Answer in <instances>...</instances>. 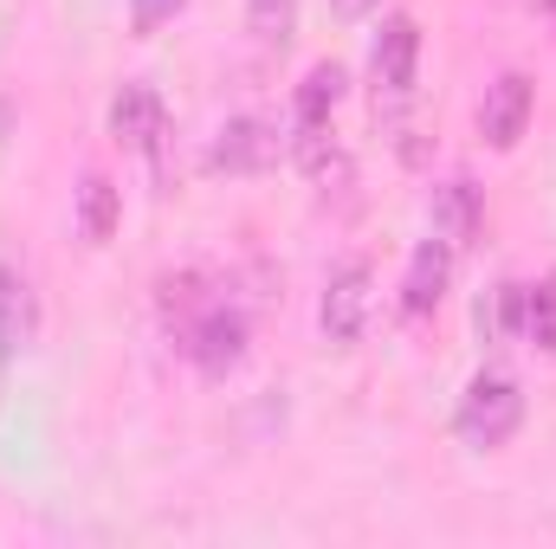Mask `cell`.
<instances>
[{"mask_svg":"<svg viewBox=\"0 0 556 549\" xmlns=\"http://www.w3.org/2000/svg\"><path fill=\"white\" fill-rule=\"evenodd\" d=\"M175 343H181V356L201 369V375H233L240 362H247V349H253V317L233 304V297H201V304H188V317L175 323Z\"/></svg>","mask_w":556,"mask_h":549,"instance_id":"cell-1","label":"cell"},{"mask_svg":"<svg viewBox=\"0 0 556 549\" xmlns=\"http://www.w3.org/2000/svg\"><path fill=\"white\" fill-rule=\"evenodd\" d=\"M518 426H525V388H518L511 375L485 369V375H472V382L459 388L453 433H459L472 452H498V446H511Z\"/></svg>","mask_w":556,"mask_h":549,"instance_id":"cell-2","label":"cell"},{"mask_svg":"<svg viewBox=\"0 0 556 549\" xmlns=\"http://www.w3.org/2000/svg\"><path fill=\"white\" fill-rule=\"evenodd\" d=\"M343 91H350V72L330 65V59L311 65L304 85L291 91V149H298V162H304L311 175H324V137H330V117H337Z\"/></svg>","mask_w":556,"mask_h":549,"instance_id":"cell-3","label":"cell"},{"mask_svg":"<svg viewBox=\"0 0 556 549\" xmlns=\"http://www.w3.org/2000/svg\"><path fill=\"white\" fill-rule=\"evenodd\" d=\"M369 310H376V266L369 259H343L337 272L324 278V297H317V330L330 349H356L363 330H369Z\"/></svg>","mask_w":556,"mask_h":549,"instance_id":"cell-4","label":"cell"},{"mask_svg":"<svg viewBox=\"0 0 556 549\" xmlns=\"http://www.w3.org/2000/svg\"><path fill=\"white\" fill-rule=\"evenodd\" d=\"M369 78L382 98H415L420 85V26L415 13H389L376 46H369Z\"/></svg>","mask_w":556,"mask_h":549,"instance_id":"cell-5","label":"cell"},{"mask_svg":"<svg viewBox=\"0 0 556 549\" xmlns=\"http://www.w3.org/2000/svg\"><path fill=\"white\" fill-rule=\"evenodd\" d=\"M531 111H538V85L531 72H498L485 85V104H479V137L492 149H518L531 130Z\"/></svg>","mask_w":556,"mask_h":549,"instance_id":"cell-6","label":"cell"},{"mask_svg":"<svg viewBox=\"0 0 556 549\" xmlns=\"http://www.w3.org/2000/svg\"><path fill=\"white\" fill-rule=\"evenodd\" d=\"M453 266H459V246L440 240V233H427L408 253V272H402V310L408 317H433L446 304V291H453Z\"/></svg>","mask_w":556,"mask_h":549,"instance_id":"cell-7","label":"cell"},{"mask_svg":"<svg viewBox=\"0 0 556 549\" xmlns=\"http://www.w3.org/2000/svg\"><path fill=\"white\" fill-rule=\"evenodd\" d=\"M111 137L124 142V149H137L142 162H155L162 155V137H168V104H162V91H149V85H124L117 98H111Z\"/></svg>","mask_w":556,"mask_h":549,"instance_id":"cell-8","label":"cell"},{"mask_svg":"<svg viewBox=\"0 0 556 549\" xmlns=\"http://www.w3.org/2000/svg\"><path fill=\"white\" fill-rule=\"evenodd\" d=\"M273 155H278V137L260 117H233V124H220V137L207 142V168L214 175H260Z\"/></svg>","mask_w":556,"mask_h":549,"instance_id":"cell-9","label":"cell"},{"mask_svg":"<svg viewBox=\"0 0 556 549\" xmlns=\"http://www.w3.org/2000/svg\"><path fill=\"white\" fill-rule=\"evenodd\" d=\"M427 214H433V233L453 240V246H472V240L485 233V194H479V181H466V175L440 181Z\"/></svg>","mask_w":556,"mask_h":549,"instance_id":"cell-10","label":"cell"},{"mask_svg":"<svg viewBox=\"0 0 556 549\" xmlns=\"http://www.w3.org/2000/svg\"><path fill=\"white\" fill-rule=\"evenodd\" d=\"M33 336H39V291L13 259H0V349L20 356L33 349Z\"/></svg>","mask_w":556,"mask_h":549,"instance_id":"cell-11","label":"cell"},{"mask_svg":"<svg viewBox=\"0 0 556 549\" xmlns=\"http://www.w3.org/2000/svg\"><path fill=\"white\" fill-rule=\"evenodd\" d=\"M117 227H124V188L91 168L78 181V233H85V246H111Z\"/></svg>","mask_w":556,"mask_h":549,"instance_id":"cell-12","label":"cell"},{"mask_svg":"<svg viewBox=\"0 0 556 549\" xmlns=\"http://www.w3.org/2000/svg\"><path fill=\"white\" fill-rule=\"evenodd\" d=\"M518 336L538 343L544 356H556V278L544 284H525V304H518Z\"/></svg>","mask_w":556,"mask_h":549,"instance_id":"cell-13","label":"cell"},{"mask_svg":"<svg viewBox=\"0 0 556 549\" xmlns=\"http://www.w3.org/2000/svg\"><path fill=\"white\" fill-rule=\"evenodd\" d=\"M247 26L260 46H291L298 39V0H247Z\"/></svg>","mask_w":556,"mask_h":549,"instance_id":"cell-14","label":"cell"},{"mask_svg":"<svg viewBox=\"0 0 556 549\" xmlns=\"http://www.w3.org/2000/svg\"><path fill=\"white\" fill-rule=\"evenodd\" d=\"M181 7H188V0H130V20H137V33H162Z\"/></svg>","mask_w":556,"mask_h":549,"instance_id":"cell-15","label":"cell"},{"mask_svg":"<svg viewBox=\"0 0 556 549\" xmlns=\"http://www.w3.org/2000/svg\"><path fill=\"white\" fill-rule=\"evenodd\" d=\"M7 362H13V356H7V349H0V395H7Z\"/></svg>","mask_w":556,"mask_h":549,"instance_id":"cell-16","label":"cell"},{"mask_svg":"<svg viewBox=\"0 0 556 549\" xmlns=\"http://www.w3.org/2000/svg\"><path fill=\"white\" fill-rule=\"evenodd\" d=\"M337 7H343V13H356V7H369V0H337Z\"/></svg>","mask_w":556,"mask_h":549,"instance_id":"cell-17","label":"cell"},{"mask_svg":"<svg viewBox=\"0 0 556 549\" xmlns=\"http://www.w3.org/2000/svg\"><path fill=\"white\" fill-rule=\"evenodd\" d=\"M551 13H556V0H551Z\"/></svg>","mask_w":556,"mask_h":549,"instance_id":"cell-18","label":"cell"}]
</instances>
